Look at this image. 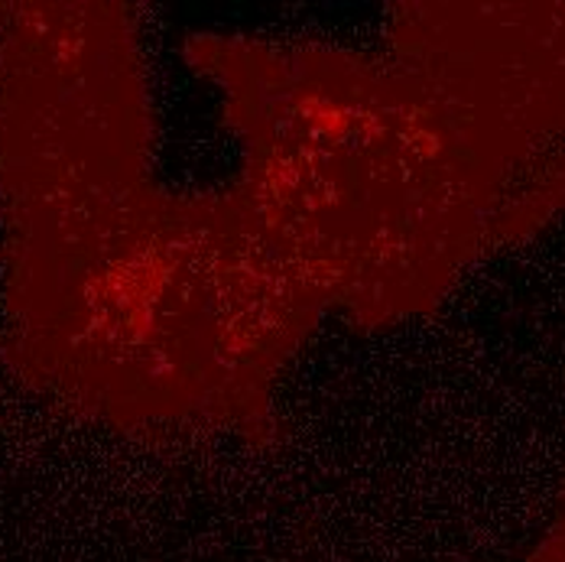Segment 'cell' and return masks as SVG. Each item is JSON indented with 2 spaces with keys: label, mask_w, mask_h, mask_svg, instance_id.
<instances>
[{
  "label": "cell",
  "mask_w": 565,
  "mask_h": 562,
  "mask_svg": "<svg viewBox=\"0 0 565 562\" xmlns=\"http://www.w3.org/2000/svg\"><path fill=\"white\" fill-rule=\"evenodd\" d=\"M481 43L458 13L394 17L381 50L212 43L237 195L322 309L387 326L439 303L484 244L504 179L508 114L484 92Z\"/></svg>",
  "instance_id": "obj_1"
},
{
  "label": "cell",
  "mask_w": 565,
  "mask_h": 562,
  "mask_svg": "<svg viewBox=\"0 0 565 562\" xmlns=\"http://www.w3.org/2000/svg\"><path fill=\"white\" fill-rule=\"evenodd\" d=\"M536 562H565V517L556 523V530L550 533L543 553L536 556Z\"/></svg>",
  "instance_id": "obj_2"
}]
</instances>
